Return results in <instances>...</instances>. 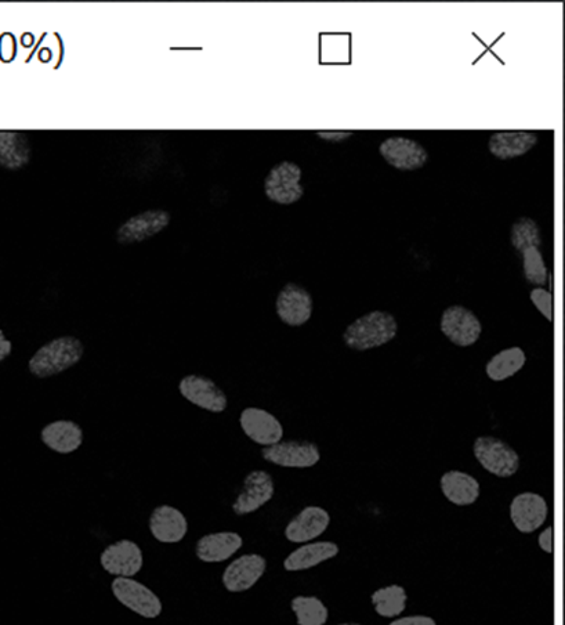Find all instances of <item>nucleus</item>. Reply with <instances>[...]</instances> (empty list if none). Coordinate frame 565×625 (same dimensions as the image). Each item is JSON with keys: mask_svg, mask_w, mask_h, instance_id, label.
Instances as JSON below:
<instances>
[{"mask_svg": "<svg viewBox=\"0 0 565 625\" xmlns=\"http://www.w3.org/2000/svg\"><path fill=\"white\" fill-rule=\"evenodd\" d=\"M398 334L396 317L382 310H373L358 317L344 330V345L356 352H367L393 341Z\"/></svg>", "mask_w": 565, "mask_h": 625, "instance_id": "nucleus-1", "label": "nucleus"}, {"mask_svg": "<svg viewBox=\"0 0 565 625\" xmlns=\"http://www.w3.org/2000/svg\"><path fill=\"white\" fill-rule=\"evenodd\" d=\"M85 346L81 339L64 335L41 346L28 361V370L35 378L45 379L70 370L82 360Z\"/></svg>", "mask_w": 565, "mask_h": 625, "instance_id": "nucleus-2", "label": "nucleus"}, {"mask_svg": "<svg viewBox=\"0 0 565 625\" xmlns=\"http://www.w3.org/2000/svg\"><path fill=\"white\" fill-rule=\"evenodd\" d=\"M510 241L523 255L525 280L539 287L548 283L549 273L541 252L542 236L538 223L528 216H520L510 229Z\"/></svg>", "mask_w": 565, "mask_h": 625, "instance_id": "nucleus-3", "label": "nucleus"}, {"mask_svg": "<svg viewBox=\"0 0 565 625\" xmlns=\"http://www.w3.org/2000/svg\"><path fill=\"white\" fill-rule=\"evenodd\" d=\"M473 453L485 471L498 478H512L520 469V455L506 443L495 436L477 437L473 444Z\"/></svg>", "mask_w": 565, "mask_h": 625, "instance_id": "nucleus-4", "label": "nucleus"}, {"mask_svg": "<svg viewBox=\"0 0 565 625\" xmlns=\"http://www.w3.org/2000/svg\"><path fill=\"white\" fill-rule=\"evenodd\" d=\"M111 592L122 606L143 619H158L164 610L161 598L146 584L134 578H114L111 583Z\"/></svg>", "mask_w": 565, "mask_h": 625, "instance_id": "nucleus-5", "label": "nucleus"}, {"mask_svg": "<svg viewBox=\"0 0 565 625\" xmlns=\"http://www.w3.org/2000/svg\"><path fill=\"white\" fill-rule=\"evenodd\" d=\"M302 169L292 161H282L273 166L266 180L264 193L268 200L280 205H292L303 197Z\"/></svg>", "mask_w": 565, "mask_h": 625, "instance_id": "nucleus-6", "label": "nucleus"}, {"mask_svg": "<svg viewBox=\"0 0 565 625\" xmlns=\"http://www.w3.org/2000/svg\"><path fill=\"white\" fill-rule=\"evenodd\" d=\"M180 395L193 404L212 414H222L227 410L228 397L213 379L205 375L188 374L180 379Z\"/></svg>", "mask_w": 565, "mask_h": 625, "instance_id": "nucleus-7", "label": "nucleus"}, {"mask_svg": "<svg viewBox=\"0 0 565 625\" xmlns=\"http://www.w3.org/2000/svg\"><path fill=\"white\" fill-rule=\"evenodd\" d=\"M440 330L449 342L459 348H469L480 339L483 325L472 310L465 306L454 305L444 310Z\"/></svg>", "mask_w": 565, "mask_h": 625, "instance_id": "nucleus-8", "label": "nucleus"}, {"mask_svg": "<svg viewBox=\"0 0 565 625\" xmlns=\"http://www.w3.org/2000/svg\"><path fill=\"white\" fill-rule=\"evenodd\" d=\"M100 565L104 572L115 578H133L144 566V554L140 545L133 540H119L103 549Z\"/></svg>", "mask_w": 565, "mask_h": 625, "instance_id": "nucleus-9", "label": "nucleus"}, {"mask_svg": "<svg viewBox=\"0 0 565 625\" xmlns=\"http://www.w3.org/2000/svg\"><path fill=\"white\" fill-rule=\"evenodd\" d=\"M264 461L282 468L304 469L317 465L321 460L317 444L307 440H289L262 449Z\"/></svg>", "mask_w": 565, "mask_h": 625, "instance_id": "nucleus-10", "label": "nucleus"}, {"mask_svg": "<svg viewBox=\"0 0 565 625\" xmlns=\"http://www.w3.org/2000/svg\"><path fill=\"white\" fill-rule=\"evenodd\" d=\"M275 484L273 476L266 471H252L245 476L242 489L233 502V512L237 516L251 515L273 500Z\"/></svg>", "mask_w": 565, "mask_h": 625, "instance_id": "nucleus-11", "label": "nucleus"}, {"mask_svg": "<svg viewBox=\"0 0 565 625\" xmlns=\"http://www.w3.org/2000/svg\"><path fill=\"white\" fill-rule=\"evenodd\" d=\"M313 309V296L296 283L286 284L275 301L277 316L289 327H302L313 316Z\"/></svg>", "mask_w": 565, "mask_h": 625, "instance_id": "nucleus-12", "label": "nucleus"}, {"mask_svg": "<svg viewBox=\"0 0 565 625\" xmlns=\"http://www.w3.org/2000/svg\"><path fill=\"white\" fill-rule=\"evenodd\" d=\"M267 570V561L259 554H246L234 559L224 569L223 587L230 594H242L252 590Z\"/></svg>", "mask_w": 565, "mask_h": 625, "instance_id": "nucleus-13", "label": "nucleus"}, {"mask_svg": "<svg viewBox=\"0 0 565 625\" xmlns=\"http://www.w3.org/2000/svg\"><path fill=\"white\" fill-rule=\"evenodd\" d=\"M239 425L246 437L263 447L280 443L284 437L280 419L263 408L246 407L239 415Z\"/></svg>", "mask_w": 565, "mask_h": 625, "instance_id": "nucleus-14", "label": "nucleus"}, {"mask_svg": "<svg viewBox=\"0 0 565 625\" xmlns=\"http://www.w3.org/2000/svg\"><path fill=\"white\" fill-rule=\"evenodd\" d=\"M170 219V213L164 209H148L118 227L117 241L122 245H130L150 240L169 226Z\"/></svg>", "mask_w": 565, "mask_h": 625, "instance_id": "nucleus-15", "label": "nucleus"}, {"mask_svg": "<svg viewBox=\"0 0 565 625\" xmlns=\"http://www.w3.org/2000/svg\"><path fill=\"white\" fill-rule=\"evenodd\" d=\"M383 160L398 171H416L429 161V153L422 144L407 137H390L380 144Z\"/></svg>", "mask_w": 565, "mask_h": 625, "instance_id": "nucleus-16", "label": "nucleus"}, {"mask_svg": "<svg viewBox=\"0 0 565 625\" xmlns=\"http://www.w3.org/2000/svg\"><path fill=\"white\" fill-rule=\"evenodd\" d=\"M509 513L510 520L520 533L531 534L548 519V502L539 494L525 491L513 498Z\"/></svg>", "mask_w": 565, "mask_h": 625, "instance_id": "nucleus-17", "label": "nucleus"}, {"mask_svg": "<svg viewBox=\"0 0 565 625\" xmlns=\"http://www.w3.org/2000/svg\"><path fill=\"white\" fill-rule=\"evenodd\" d=\"M148 529L158 543L177 544L187 536L188 520L179 508L162 504L151 512Z\"/></svg>", "mask_w": 565, "mask_h": 625, "instance_id": "nucleus-18", "label": "nucleus"}, {"mask_svg": "<svg viewBox=\"0 0 565 625\" xmlns=\"http://www.w3.org/2000/svg\"><path fill=\"white\" fill-rule=\"evenodd\" d=\"M331 525V515L324 508L306 507L285 527V538L293 544L310 543Z\"/></svg>", "mask_w": 565, "mask_h": 625, "instance_id": "nucleus-19", "label": "nucleus"}, {"mask_svg": "<svg viewBox=\"0 0 565 625\" xmlns=\"http://www.w3.org/2000/svg\"><path fill=\"white\" fill-rule=\"evenodd\" d=\"M244 545V538L235 531H217L199 538L195 555L204 563H223L233 558Z\"/></svg>", "mask_w": 565, "mask_h": 625, "instance_id": "nucleus-20", "label": "nucleus"}, {"mask_svg": "<svg viewBox=\"0 0 565 625\" xmlns=\"http://www.w3.org/2000/svg\"><path fill=\"white\" fill-rule=\"evenodd\" d=\"M42 443L54 453L67 455L81 449L85 433L82 426L71 419H59L43 426Z\"/></svg>", "mask_w": 565, "mask_h": 625, "instance_id": "nucleus-21", "label": "nucleus"}, {"mask_svg": "<svg viewBox=\"0 0 565 625\" xmlns=\"http://www.w3.org/2000/svg\"><path fill=\"white\" fill-rule=\"evenodd\" d=\"M536 144L538 136L527 130L495 132L488 140V150L498 160L507 161L530 153Z\"/></svg>", "mask_w": 565, "mask_h": 625, "instance_id": "nucleus-22", "label": "nucleus"}, {"mask_svg": "<svg viewBox=\"0 0 565 625\" xmlns=\"http://www.w3.org/2000/svg\"><path fill=\"white\" fill-rule=\"evenodd\" d=\"M339 552V545L332 543V541L309 543L286 556L284 569L291 573L304 572V570L313 569L321 563L331 561L339 555Z\"/></svg>", "mask_w": 565, "mask_h": 625, "instance_id": "nucleus-23", "label": "nucleus"}, {"mask_svg": "<svg viewBox=\"0 0 565 625\" xmlns=\"http://www.w3.org/2000/svg\"><path fill=\"white\" fill-rule=\"evenodd\" d=\"M440 487L444 497L456 507H469V505L476 504L480 497V483L466 472H445L441 476Z\"/></svg>", "mask_w": 565, "mask_h": 625, "instance_id": "nucleus-24", "label": "nucleus"}, {"mask_svg": "<svg viewBox=\"0 0 565 625\" xmlns=\"http://www.w3.org/2000/svg\"><path fill=\"white\" fill-rule=\"evenodd\" d=\"M32 148L28 136L21 132L0 130V166L18 171L30 164Z\"/></svg>", "mask_w": 565, "mask_h": 625, "instance_id": "nucleus-25", "label": "nucleus"}, {"mask_svg": "<svg viewBox=\"0 0 565 625\" xmlns=\"http://www.w3.org/2000/svg\"><path fill=\"white\" fill-rule=\"evenodd\" d=\"M525 363H527V356L524 350L519 346H513V348L503 349L496 353L485 366V372L491 381L502 382L523 370Z\"/></svg>", "mask_w": 565, "mask_h": 625, "instance_id": "nucleus-26", "label": "nucleus"}, {"mask_svg": "<svg viewBox=\"0 0 565 625\" xmlns=\"http://www.w3.org/2000/svg\"><path fill=\"white\" fill-rule=\"evenodd\" d=\"M408 595L404 587L398 584L379 588L371 595V602L375 612L385 619H396L407 609Z\"/></svg>", "mask_w": 565, "mask_h": 625, "instance_id": "nucleus-27", "label": "nucleus"}, {"mask_svg": "<svg viewBox=\"0 0 565 625\" xmlns=\"http://www.w3.org/2000/svg\"><path fill=\"white\" fill-rule=\"evenodd\" d=\"M298 625H325L329 619V610L317 596H295L291 602Z\"/></svg>", "mask_w": 565, "mask_h": 625, "instance_id": "nucleus-28", "label": "nucleus"}, {"mask_svg": "<svg viewBox=\"0 0 565 625\" xmlns=\"http://www.w3.org/2000/svg\"><path fill=\"white\" fill-rule=\"evenodd\" d=\"M531 302L534 303L536 309L545 316V319L552 321V294L548 289L536 287L530 292Z\"/></svg>", "mask_w": 565, "mask_h": 625, "instance_id": "nucleus-29", "label": "nucleus"}, {"mask_svg": "<svg viewBox=\"0 0 565 625\" xmlns=\"http://www.w3.org/2000/svg\"><path fill=\"white\" fill-rule=\"evenodd\" d=\"M389 625H437L436 620L429 616H407L394 620Z\"/></svg>", "mask_w": 565, "mask_h": 625, "instance_id": "nucleus-30", "label": "nucleus"}, {"mask_svg": "<svg viewBox=\"0 0 565 625\" xmlns=\"http://www.w3.org/2000/svg\"><path fill=\"white\" fill-rule=\"evenodd\" d=\"M538 545L546 554H553V529L552 527H546L538 536Z\"/></svg>", "mask_w": 565, "mask_h": 625, "instance_id": "nucleus-31", "label": "nucleus"}, {"mask_svg": "<svg viewBox=\"0 0 565 625\" xmlns=\"http://www.w3.org/2000/svg\"><path fill=\"white\" fill-rule=\"evenodd\" d=\"M317 136L327 142H343L353 136V132H342V130H328V132H317Z\"/></svg>", "mask_w": 565, "mask_h": 625, "instance_id": "nucleus-32", "label": "nucleus"}, {"mask_svg": "<svg viewBox=\"0 0 565 625\" xmlns=\"http://www.w3.org/2000/svg\"><path fill=\"white\" fill-rule=\"evenodd\" d=\"M13 353V342L6 337L5 331L0 328V364L9 359Z\"/></svg>", "mask_w": 565, "mask_h": 625, "instance_id": "nucleus-33", "label": "nucleus"}, {"mask_svg": "<svg viewBox=\"0 0 565 625\" xmlns=\"http://www.w3.org/2000/svg\"><path fill=\"white\" fill-rule=\"evenodd\" d=\"M338 625H361V624H357V623H343V624H338Z\"/></svg>", "mask_w": 565, "mask_h": 625, "instance_id": "nucleus-34", "label": "nucleus"}]
</instances>
